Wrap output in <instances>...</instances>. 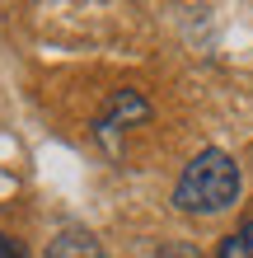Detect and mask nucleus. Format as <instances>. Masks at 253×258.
<instances>
[{"label": "nucleus", "mask_w": 253, "mask_h": 258, "mask_svg": "<svg viewBox=\"0 0 253 258\" xmlns=\"http://www.w3.org/2000/svg\"><path fill=\"white\" fill-rule=\"evenodd\" d=\"M234 197H239V164L220 146L197 150L174 183V207L192 211V216H216V211L234 207Z\"/></svg>", "instance_id": "nucleus-1"}, {"label": "nucleus", "mask_w": 253, "mask_h": 258, "mask_svg": "<svg viewBox=\"0 0 253 258\" xmlns=\"http://www.w3.org/2000/svg\"><path fill=\"white\" fill-rule=\"evenodd\" d=\"M145 117H150V103H145L136 89H117V94H113V103H108V113L99 117V136L108 141V136L127 132V127H141Z\"/></svg>", "instance_id": "nucleus-2"}, {"label": "nucleus", "mask_w": 253, "mask_h": 258, "mask_svg": "<svg viewBox=\"0 0 253 258\" xmlns=\"http://www.w3.org/2000/svg\"><path fill=\"white\" fill-rule=\"evenodd\" d=\"M47 258H103V239L85 225H66L47 239Z\"/></svg>", "instance_id": "nucleus-3"}, {"label": "nucleus", "mask_w": 253, "mask_h": 258, "mask_svg": "<svg viewBox=\"0 0 253 258\" xmlns=\"http://www.w3.org/2000/svg\"><path fill=\"white\" fill-rule=\"evenodd\" d=\"M216 258H253V221H244L234 235H225V239H220Z\"/></svg>", "instance_id": "nucleus-4"}, {"label": "nucleus", "mask_w": 253, "mask_h": 258, "mask_svg": "<svg viewBox=\"0 0 253 258\" xmlns=\"http://www.w3.org/2000/svg\"><path fill=\"white\" fill-rule=\"evenodd\" d=\"M0 258H28V253H24V244L14 235H0Z\"/></svg>", "instance_id": "nucleus-5"}, {"label": "nucleus", "mask_w": 253, "mask_h": 258, "mask_svg": "<svg viewBox=\"0 0 253 258\" xmlns=\"http://www.w3.org/2000/svg\"><path fill=\"white\" fill-rule=\"evenodd\" d=\"M155 258H202V253L197 249H159Z\"/></svg>", "instance_id": "nucleus-6"}]
</instances>
